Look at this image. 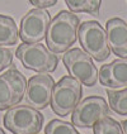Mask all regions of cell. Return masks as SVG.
I'll return each instance as SVG.
<instances>
[{"label":"cell","mask_w":127,"mask_h":134,"mask_svg":"<svg viewBox=\"0 0 127 134\" xmlns=\"http://www.w3.org/2000/svg\"><path fill=\"white\" fill-rule=\"evenodd\" d=\"M15 56L27 70H32L38 74L53 72L59 65L56 53L51 52L41 42L19 44L15 51Z\"/></svg>","instance_id":"3957f363"},{"label":"cell","mask_w":127,"mask_h":134,"mask_svg":"<svg viewBox=\"0 0 127 134\" xmlns=\"http://www.w3.org/2000/svg\"><path fill=\"white\" fill-rule=\"evenodd\" d=\"M109 114V106L102 96H88L75 106L71 123L78 128H93Z\"/></svg>","instance_id":"52a82bcc"},{"label":"cell","mask_w":127,"mask_h":134,"mask_svg":"<svg viewBox=\"0 0 127 134\" xmlns=\"http://www.w3.org/2000/svg\"><path fill=\"white\" fill-rule=\"evenodd\" d=\"M45 134H80L73 123L60 119L51 120L45 128Z\"/></svg>","instance_id":"e0dca14e"},{"label":"cell","mask_w":127,"mask_h":134,"mask_svg":"<svg viewBox=\"0 0 127 134\" xmlns=\"http://www.w3.org/2000/svg\"><path fill=\"white\" fill-rule=\"evenodd\" d=\"M78 38L83 51H85L93 60L103 62L111 56L107 32L97 20H87L80 23L78 29Z\"/></svg>","instance_id":"7a4b0ae2"},{"label":"cell","mask_w":127,"mask_h":134,"mask_svg":"<svg viewBox=\"0 0 127 134\" xmlns=\"http://www.w3.org/2000/svg\"><path fill=\"white\" fill-rule=\"evenodd\" d=\"M27 80L17 68L0 75V111L18 105L24 97Z\"/></svg>","instance_id":"ba28073f"},{"label":"cell","mask_w":127,"mask_h":134,"mask_svg":"<svg viewBox=\"0 0 127 134\" xmlns=\"http://www.w3.org/2000/svg\"><path fill=\"white\" fill-rule=\"evenodd\" d=\"M83 96L82 83L73 76H64L55 83L50 106L59 116L70 115Z\"/></svg>","instance_id":"277c9868"},{"label":"cell","mask_w":127,"mask_h":134,"mask_svg":"<svg viewBox=\"0 0 127 134\" xmlns=\"http://www.w3.org/2000/svg\"><path fill=\"white\" fill-rule=\"evenodd\" d=\"M59 0H29V3L32 5H34L36 8H41V9H45V8H50L56 5Z\"/></svg>","instance_id":"d6986e66"},{"label":"cell","mask_w":127,"mask_h":134,"mask_svg":"<svg viewBox=\"0 0 127 134\" xmlns=\"http://www.w3.org/2000/svg\"><path fill=\"white\" fill-rule=\"evenodd\" d=\"M98 79L103 86L109 89L127 87V58H118L103 65L98 72Z\"/></svg>","instance_id":"8fae6325"},{"label":"cell","mask_w":127,"mask_h":134,"mask_svg":"<svg viewBox=\"0 0 127 134\" xmlns=\"http://www.w3.org/2000/svg\"><path fill=\"white\" fill-rule=\"evenodd\" d=\"M0 134H5V132H4V130H3L1 128H0Z\"/></svg>","instance_id":"44dd1931"},{"label":"cell","mask_w":127,"mask_h":134,"mask_svg":"<svg viewBox=\"0 0 127 134\" xmlns=\"http://www.w3.org/2000/svg\"><path fill=\"white\" fill-rule=\"evenodd\" d=\"M80 25V19L78 15L69 10H61L50 22L46 44L51 52L64 53L74 44L78 39V29Z\"/></svg>","instance_id":"6da1fadb"},{"label":"cell","mask_w":127,"mask_h":134,"mask_svg":"<svg viewBox=\"0 0 127 134\" xmlns=\"http://www.w3.org/2000/svg\"><path fill=\"white\" fill-rule=\"evenodd\" d=\"M13 65V53L12 51L4 47V46H0V72L3 70L8 68L9 66Z\"/></svg>","instance_id":"ac0fdd59"},{"label":"cell","mask_w":127,"mask_h":134,"mask_svg":"<svg viewBox=\"0 0 127 134\" xmlns=\"http://www.w3.org/2000/svg\"><path fill=\"white\" fill-rule=\"evenodd\" d=\"M109 106L118 115H127V87L122 90H107Z\"/></svg>","instance_id":"5bb4252c"},{"label":"cell","mask_w":127,"mask_h":134,"mask_svg":"<svg viewBox=\"0 0 127 134\" xmlns=\"http://www.w3.org/2000/svg\"><path fill=\"white\" fill-rule=\"evenodd\" d=\"M19 30L12 16L0 14V46L17 44Z\"/></svg>","instance_id":"4fadbf2b"},{"label":"cell","mask_w":127,"mask_h":134,"mask_svg":"<svg viewBox=\"0 0 127 134\" xmlns=\"http://www.w3.org/2000/svg\"><path fill=\"white\" fill-rule=\"evenodd\" d=\"M67 8L73 13H88L92 15L99 14L102 0H65Z\"/></svg>","instance_id":"9a60e30c"},{"label":"cell","mask_w":127,"mask_h":134,"mask_svg":"<svg viewBox=\"0 0 127 134\" xmlns=\"http://www.w3.org/2000/svg\"><path fill=\"white\" fill-rule=\"evenodd\" d=\"M122 129H123V134H127V119L125 121H122Z\"/></svg>","instance_id":"ffe728a7"},{"label":"cell","mask_w":127,"mask_h":134,"mask_svg":"<svg viewBox=\"0 0 127 134\" xmlns=\"http://www.w3.org/2000/svg\"><path fill=\"white\" fill-rule=\"evenodd\" d=\"M62 62L70 76L76 79L82 85L92 87L97 83V66L94 65L93 58L85 51H83L80 48L67 49L62 57Z\"/></svg>","instance_id":"8992f818"},{"label":"cell","mask_w":127,"mask_h":134,"mask_svg":"<svg viewBox=\"0 0 127 134\" xmlns=\"http://www.w3.org/2000/svg\"><path fill=\"white\" fill-rule=\"evenodd\" d=\"M45 118L31 105H15L4 115V127L13 134H37Z\"/></svg>","instance_id":"5b68a950"},{"label":"cell","mask_w":127,"mask_h":134,"mask_svg":"<svg viewBox=\"0 0 127 134\" xmlns=\"http://www.w3.org/2000/svg\"><path fill=\"white\" fill-rule=\"evenodd\" d=\"M51 15L46 9H32L21 20L19 38L23 43H38L46 38Z\"/></svg>","instance_id":"9c48e42d"},{"label":"cell","mask_w":127,"mask_h":134,"mask_svg":"<svg viewBox=\"0 0 127 134\" xmlns=\"http://www.w3.org/2000/svg\"><path fill=\"white\" fill-rule=\"evenodd\" d=\"M111 52L121 58H127V23L121 18H112L105 25Z\"/></svg>","instance_id":"7c38bea8"},{"label":"cell","mask_w":127,"mask_h":134,"mask_svg":"<svg viewBox=\"0 0 127 134\" xmlns=\"http://www.w3.org/2000/svg\"><path fill=\"white\" fill-rule=\"evenodd\" d=\"M37 134H38V133H37Z\"/></svg>","instance_id":"7402d4cb"},{"label":"cell","mask_w":127,"mask_h":134,"mask_svg":"<svg viewBox=\"0 0 127 134\" xmlns=\"http://www.w3.org/2000/svg\"><path fill=\"white\" fill-rule=\"evenodd\" d=\"M55 80L51 75L45 72L31 77L27 82V87L24 92V99L27 104L37 110L46 109L51 103Z\"/></svg>","instance_id":"30bf717a"},{"label":"cell","mask_w":127,"mask_h":134,"mask_svg":"<svg viewBox=\"0 0 127 134\" xmlns=\"http://www.w3.org/2000/svg\"><path fill=\"white\" fill-rule=\"evenodd\" d=\"M94 134H123L121 123L111 116H104L93 127Z\"/></svg>","instance_id":"2e32d148"}]
</instances>
